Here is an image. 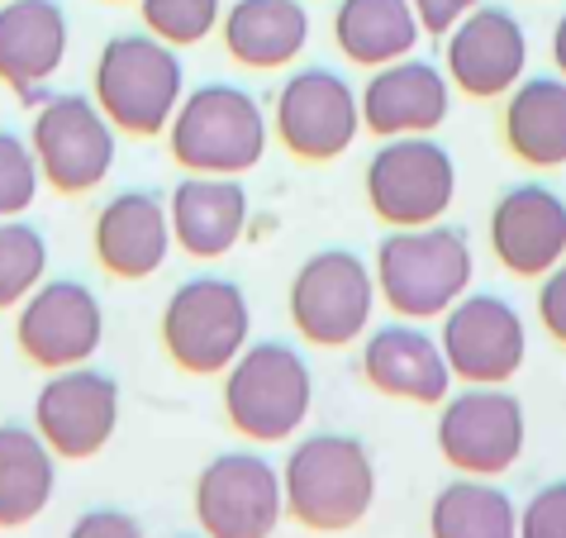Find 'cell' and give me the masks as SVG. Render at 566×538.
<instances>
[{
  "instance_id": "obj_10",
  "label": "cell",
  "mask_w": 566,
  "mask_h": 538,
  "mask_svg": "<svg viewBox=\"0 0 566 538\" xmlns=\"http://www.w3.org/2000/svg\"><path fill=\"white\" fill-rule=\"evenodd\" d=\"M438 453L458 477H505L524 457L528 415L505 386H462L438 405Z\"/></svg>"
},
{
  "instance_id": "obj_13",
  "label": "cell",
  "mask_w": 566,
  "mask_h": 538,
  "mask_svg": "<svg viewBox=\"0 0 566 538\" xmlns=\"http://www.w3.org/2000/svg\"><path fill=\"white\" fill-rule=\"evenodd\" d=\"M105 310L101 296L76 277H43L14 314V343L43 372L82 368L101 353Z\"/></svg>"
},
{
  "instance_id": "obj_36",
  "label": "cell",
  "mask_w": 566,
  "mask_h": 538,
  "mask_svg": "<svg viewBox=\"0 0 566 538\" xmlns=\"http://www.w3.org/2000/svg\"><path fill=\"white\" fill-rule=\"evenodd\" d=\"M171 538H191V534H171ZM200 538H206V534H200Z\"/></svg>"
},
{
  "instance_id": "obj_35",
  "label": "cell",
  "mask_w": 566,
  "mask_h": 538,
  "mask_svg": "<svg viewBox=\"0 0 566 538\" xmlns=\"http://www.w3.org/2000/svg\"><path fill=\"white\" fill-rule=\"evenodd\" d=\"M553 68H557V76H566V10L553 24Z\"/></svg>"
},
{
  "instance_id": "obj_29",
  "label": "cell",
  "mask_w": 566,
  "mask_h": 538,
  "mask_svg": "<svg viewBox=\"0 0 566 538\" xmlns=\"http://www.w3.org/2000/svg\"><path fill=\"white\" fill-rule=\"evenodd\" d=\"M144 29L171 49H196L210 34H219L224 20V0H138Z\"/></svg>"
},
{
  "instance_id": "obj_11",
  "label": "cell",
  "mask_w": 566,
  "mask_h": 538,
  "mask_svg": "<svg viewBox=\"0 0 566 538\" xmlns=\"http://www.w3.org/2000/svg\"><path fill=\"white\" fill-rule=\"evenodd\" d=\"M272 134L295 163H334L361 134V101L353 82L324 62L295 68L276 86Z\"/></svg>"
},
{
  "instance_id": "obj_5",
  "label": "cell",
  "mask_w": 566,
  "mask_h": 538,
  "mask_svg": "<svg viewBox=\"0 0 566 538\" xmlns=\"http://www.w3.org/2000/svg\"><path fill=\"white\" fill-rule=\"evenodd\" d=\"M314 410V372L301 348L262 339L224 368V420L248 443H286Z\"/></svg>"
},
{
  "instance_id": "obj_25",
  "label": "cell",
  "mask_w": 566,
  "mask_h": 538,
  "mask_svg": "<svg viewBox=\"0 0 566 538\" xmlns=\"http://www.w3.org/2000/svg\"><path fill=\"white\" fill-rule=\"evenodd\" d=\"M423 29L410 0H338L334 6V43L357 68H386L419 49Z\"/></svg>"
},
{
  "instance_id": "obj_22",
  "label": "cell",
  "mask_w": 566,
  "mask_h": 538,
  "mask_svg": "<svg viewBox=\"0 0 566 538\" xmlns=\"http://www.w3.org/2000/svg\"><path fill=\"white\" fill-rule=\"evenodd\" d=\"M171 244L196 262H214L229 248H239L248 229V186L239 177H206L186 172L167 196Z\"/></svg>"
},
{
  "instance_id": "obj_2",
  "label": "cell",
  "mask_w": 566,
  "mask_h": 538,
  "mask_svg": "<svg viewBox=\"0 0 566 538\" xmlns=\"http://www.w3.org/2000/svg\"><path fill=\"white\" fill-rule=\"evenodd\" d=\"M286 515L310 534H343L367 519L376 500V463L357 434L319 430L291 443L281 463Z\"/></svg>"
},
{
  "instance_id": "obj_16",
  "label": "cell",
  "mask_w": 566,
  "mask_h": 538,
  "mask_svg": "<svg viewBox=\"0 0 566 538\" xmlns=\"http://www.w3.org/2000/svg\"><path fill=\"white\" fill-rule=\"evenodd\" d=\"M34 430L62 463H91L119 430V382L101 368H62L34 395Z\"/></svg>"
},
{
  "instance_id": "obj_34",
  "label": "cell",
  "mask_w": 566,
  "mask_h": 538,
  "mask_svg": "<svg viewBox=\"0 0 566 538\" xmlns=\"http://www.w3.org/2000/svg\"><path fill=\"white\" fill-rule=\"evenodd\" d=\"M410 6H415V14H419V29H423V34L443 39L467 10L481 6V0H410Z\"/></svg>"
},
{
  "instance_id": "obj_21",
  "label": "cell",
  "mask_w": 566,
  "mask_h": 538,
  "mask_svg": "<svg viewBox=\"0 0 566 538\" xmlns=\"http://www.w3.org/2000/svg\"><path fill=\"white\" fill-rule=\"evenodd\" d=\"M72 20L57 0H0V86L34 101L67 62Z\"/></svg>"
},
{
  "instance_id": "obj_37",
  "label": "cell",
  "mask_w": 566,
  "mask_h": 538,
  "mask_svg": "<svg viewBox=\"0 0 566 538\" xmlns=\"http://www.w3.org/2000/svg\"><path fill=\"white\" fill-rule=\"evenodd\" d=\"M109 6H129V0H109Z\"/></svg>"
},
{
  "instance_id": "obj_19",
  "label": "cell",
  "mask_w": 566,
  "mask_h": 538,
  "mask_svg": "<svg viewBox=\"0 0 566 538\" xmlns=\"http://www.w3.org/2000/svg\"><path fill=\"white\" fill-rule=\"evenodd\" d=\"M361 376L371 391L410 405H443L452 391V368L419 320H390L361 334Z\"/></svg>"
},
{
  "instance_id": "obj_28",
  "label": "cell",
  "mask_w": 566,
  "mask_h": 538,
  "mask_svg": "<svg viewBox=\"0 0 566 538\" xmlns=\"http://www.w3.org/2000/svg\"><path fill=\"white\" fill-rule=\"evenodd\" d=\"M49 272V239L29 219H0V310H20Z\"/></svg>"
},
{
  "instance_id": "obj_18",
  "label": "cell",
  "mask_w": 566,
  "mask_h": 538,
  "mask_svg": "<svg viewBox=\"0 0 566 538\" xmlns=\"http://www.w3.org/2000/svg\"><path fill=\"white\" fill-rule=\"evenodd\" d=\"M361 101V130L376 138H405V134H433L452 110L448 72L429 58H396L386 68H371Z\"/></svg>"
},
{
  "instance_id": "obj_17",
  "label": "cell",
  "mask_w": 566,
  "mask_h": 538,
  "mask_svg": "<svg viewBox=\"0 0 566 538\" xmlns=\"http://www.w3.org/2000/svg\"><path fill=\"white\" fill-rule=\"evenodd\" d=\"M495 262L510 277L538 281L566 258V196L543 182H514L495 196L485 225Z\"/></svg>"
},
{
  "instance_id": "obj_24",
  "label": "cell",
  "mask_w": 566,
  "mask_h": 538,
  "mask_svg": "<svg viewBox=\"0 0 566 538\" xmlns=\"http://www.w3.org/2000/svg\"><path fill=\"white\" fill-rule=\"evenodd\" d=\"M505 148L528 167H566V76H524L500 115Z\"/></svg>"
},
{
  "instance_id": "obj_20",
  "label": "cell",
  "mask_w": 566,
  "mask_h": 538,
  "mask_svg": "<svg viewBox=\"0 0 566 538\" xmlns=\"http://www.w3.org/2000/svg\"><path fill=\"white\" fill-rule=\"evenodd\" d=\"M91 248H96V262L115 281L153 277L171 252L167 200L157 192H144V186H129V192L109 196L101 205L96 225H91Z\"/></svg>"
},
{
  "instance_id": "obj_3",
  "label": "cell",
  "mask_w": 566,
  "mask_h": 538,
  "mask_svg": "<svg viewBox=\"0 0 566 538\" xmlns=\"http://www.w3.org/2000/svg\"><path fill=\"white\" fill-rule=\"evenodd\" d=\"M272 115L239 82H200L181 96L167 124V153L186 172L243 177L266 157Z\"/></svg>"
},
{
  "instance_id": "obj_32",
  "label": "cell",
  "mask_w": 566,
  "mask_h": 538,
  "mask_svg": "<svg viewBox=\"0 0 566 538\" xmlns=\"http://www.w3.org/2000/svg\"><path fill=\"white\" fill-rule=\"evenodd\" d=\"M533 310H538V324L547 329V339L566 348V258L547 277H538V300H533Z\"/></svg>"
},
{
  "instance_id": "obj_12",
  "label": "cell",
  "mask_w": 566,
  "mask_h": 538,
  "mask_svg": "<svg viewBox=\"0 0 566 538\" xmlns=\"http://www.w3.org/2000/svg\"><path fill=\"white\" fill-rule=\"evenodd\" d=\"M191 510L206 538H272L286 496H281V467H272L262 453H219L200 467Z\"/></svg>"
},
{
  "instance_id": "obj_30",
  "label": "cell",
  "mask_w": 566,
  "mask_h": 538,
  "mask_svg": "<svg viewBox=\"0 0 566 538\" xmlns=\"http://www.w3.org/2000/svg\"><path fill=\"white\" fill-rule=\"evenodd\" d=\"M39 157L24 134L0 130V219H20L39 200Z\"/></svg>"
},
{
  "instance_id": "obj_14",
  "label": "cell",
  "mask_w": 566,
  "mask_h": 538,
  "mask_svg": "<svg viewBox=\"0 0 566 538\" xmlns=\"http://www.w3.org/2000/svg\"><path fill=\"white\" fill-rule=\"evenodd\" d=\"M438 343H443L452 382L505 386V382H514L528 358V324L505 296L467 291L458 306L443 314Z\"/></svg>"
},
{
  "instance_id": "obj_4",
  "label": "cell",
  "mask_w": 566,
  "mask_h": 538,
  "mask_svg": "<svg viewBox=\"0 0 566 538\" xmlns=\"http://www.w3.org/2000/svg\"><path fill=\"white\" fill-rule=\"evenodd\" d=\"M186 96V62L181 49L144 34H115L105 39L91 68V101L105 110L115 134L157 138L167 134L171 115Z\"/></svg>"
},
{
  "instance_id": "obj_31",
  "label": "cell",
  "mask_w": 566,
  "mask_h": 538,
  "mask_svg": "<svg viewBox=\"0 0 566 538\" xmlns=\"http://www.w3.org/2000/svg\"><path fill=\"white\" fill-rule=\"evenodd\" d=\"M518 538H566V482H543L518 505Z\"/></svg>"
},
{
  "instance_id": "obj_15",
  "label": "cell",
  "mask_w": 566,
  "mask_h": 538,
  "mask_svg": "<svg viewBox=\"0 0 566 538\" xmlns=\"http://www.w3.org/2000/svg\"><path fill=\"white\" fill-rule=\"evenodd\" d=\"M443 72L471 101H500L528 72V29L510 6L467 10L443 34Z\"/></svg>"
},
{
  "instance_id": "obj_26",
  "label": "cell",
  "mask_w": 566,
  "mask_h": 538,
  "mask_svg": "<svg viewBox=\"0 0 566 538\" xmlns=\"http://www.w3.org/2000/svg\"><path fill=\"white\" fill-rule=\"evenodd\" d=\"M57 490V453L34 424H0V529H24Z\"/></svg>"
},
{
  "instance_id": "obj_6",
  "label": "cell",
  "mask_w": 566,
  "mask_h": 538,
  "mask_svg": "<svg viewBox=\"0 0 566 538\" xmlns=\"http://www.w3.org/2000/svg\"><path fill=\"white\" fill-rule=\"evenodd\" d=\"M157 339L186 376H224L229 362L253 343V306L233 277H186L167 296Z\"/></svg>"
},
{
  "instance_id": "obj_23",
  "label": "cell",
  "mask_w": 566,
  "mask_h": 538,
  "mask_svg": "<svg viewBox=\"0 0 566 538\" xmlns=\"http://www.w3.org/2000/svg\"><path fill=\"white\" fill-rule=\"evenodd\" d=\"M219 43L248 72H281L310 43L305 0H233L219 20Z\"/></svg>"
},
{
  "instance_id": "obj_9",
  "label": "cell",
  "mask_w": 566,
  "mask_h": 538,
  "mask_svg": "<svg viewBox=\"0 0 566 538\" xmlns=\"http://www.w3.org/2000/svg\"><path fill=\"white\" fill-rule=\"evenodd\" d=\"M29 148L39 157V177L57 196H91L115 167V124L82 91L43 96L29 120Z\"/></svg>"
},
{
  "instance_id": "obj_7",
  "label": "cell",
  "mask_w": 566,
  "mask_h": 538,
  "mask_svg": "<svg viewBox=\"0 0 566 538\" xmlns=\"http://www.w3.org/2000/svg\"><path fill=\"white\" fill-rule=\"evenodd\" d=\"M376 277L353 248H319L295 267L286 310L291 324L310 348H353L371 329L376 314Z\"/></svg>"
},
{
  "instance_id": "obj_1",
  "label": "cell",
  "mask_w": 566,
  "mask_h": 538,
  "mask_svg": "<svg viewBox=\"0 0 566 538\" xmlns=\"http://www.w3.org/2000/svg\"><path fill=\"white\" fill-rule=\"evenodd\" d=\"M376 296L396 320H443L471 291L476 277V252L458 225H419V229H390L376 244L371 258Z\"/></svg>"
},
{
  "instance_id": "obj_33",
  "label": "cell",
  "mask_w": 566,
  "mask_h": 538,
  "mask_svg": "<svg viewBox=\"0 0 566 538\" xmlns=\"http://www.w3.org/2000/svg\"><path fill=\"white\" fill-rule=\"evenodd\" d=\"M67 538H148L144 525L129 510H115V505H96V510L76 515V525L67 529Z\"/></svg>"
},
{
  "instance_id": "obj_27",
  "label": "cell",
  "mask_w": 566,
  "mask_h": 538,
  "mask_svg": "<svg viewBox=\"0 0 566 538\" xmlns=\"http://www.w3.org/2000/svg\"><path fill=\"white\" fill-rule=\"evenodd\" d=\"M429 538H518V505L495 477H458L429 505Z\"/></svg>"
},
{
  "instance_id": "obj_8",
  "label": "cell",
  "mask_w": 566,
  "mask_h": 538,
  "mask_svg": "<svg viewBox=\"0 0 566 538\" xmlns=\"http://www.w3.org/2000/svg\"><path fill=\"white\" fill-rule=\"evenodd\" d=\"M361 192L386 229L438 225L458 200V163L433 134L381 138L361 172Z\"/></svg>"
}]
</instances>
